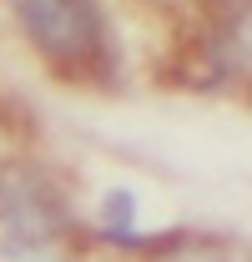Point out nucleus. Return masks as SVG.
<instances>
[{
  "instance_id": "obj_2",
  "label": "nucleus",
  "mask_w": 252,
  "mask_h": 262,
  "mask_svg": "<svg viewBox=\"0 0 252 262\" xmlns=\"http://www.w3.org/2000/svg\"><path fill=\"white\" fill-rule=\"evenodd\" d=\"M0 262H66L40 232H10L0 237Z\"/></svg>"
},
{
  "instance_id": "obj_1",
  "label": "nucleus",
  "mask_w": 252,
  "mask_h": 262,
  "mask_svg": "<svg viewBox=\"0 0 252 262\" xmlns=\"http://www.w3.org/2000/svg\"><path fill=\"white\" fill-rule=\"evenodd\" d=\"M31 46L61 76H86L106 66V20L96 0H10Z\"/></svg>"
},
{
  "instance_id": "obj_3",
  "label": "nucleus",
  "mask_w": 252,
  "mask_h": 262,
  "mask_svg": "<svg viewBox=\"0 0 252 262\" xmlns=\"http://www.w3.org/2000/svg\"><path fill=\"white\" fill-rule=\"evenodd\" d=\"M131 217H136L131 192H111V202H106V232L111 237H131Z\"/></svg>"
}]
</instances>
